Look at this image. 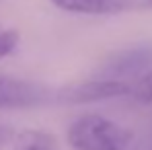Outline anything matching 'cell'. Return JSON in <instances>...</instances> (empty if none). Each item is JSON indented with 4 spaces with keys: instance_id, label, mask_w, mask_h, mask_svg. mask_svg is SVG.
I'll list each match as a JSON object with an SVG mask.
<instances>
[{
    "instance_id": "52a82bcc",
    "label": "cell",
    "mask_w": 152,
    "mask_h": 150,
    "mask_svg": "<svg viewBox=\"0 0 152 150\" xmlns=\"http://www.w3.org/2000/svg\"><path fill=\"white\" fill-rule=\"evenodd\" d=\"M136 103L148 105L152 103V68H148L144 74H140L134 82H129V95Z\"/></svg>"
},
{
    "instance_id": "8fae6325",
    "label": "cell",
    "mask_w": 152,
    "mask_h": 150,
    "mask_svg": "<svg viewBox=\"0 0 152 150\" xmlns=\"http://www.w3.org/2000/svg\"><path fill=\"white\" fill-rule=\"evenodd\" d=\"M2 78H4V76H0V80H2Z\"/></svg>"
},
{
    "instance_id": "6da1fadb",
    "label": "cell",
    "mask_w": 152,
    "mask_h": 150,
    "mask_svg": "<svg viewBox=\"0 0 152 150\" xmlns=\"http://www.w3.org/2000/svg\"><path fill=\"white\" fill-rule=\"evenodd\" d=\"M66 138L74 150H127L134 132L113 119L88 113L68 127Z\"/></svg>"
},
{
    "instance_id": "ba28073f",
    "label": "cell",
    "mask_w": 152,
    "mask_h": 150,
    "mask_svg": "<svg viewBox=\"0 0 152 150\" xmlns=\"http://www.w3.org/2000/svg\"><path fill=\"white\" fill-rule=\"evenodd\" d=\"M17 45H19V31L15 29L0 31V60H4Z\"/></svg>"
},
{
    "instance_id": "277c9868",
    "label": "cell",
    "mask_w": 152,
    "mask_h": 150,
    "mask_svg": "<svg viewBox=\"0 0 152 150\" xmlns=\"http://www.w3.org/2000/svg\"><path fill=\"white\" fill-rule=\"evenodd\" d=\"M53 93L50 86L41 82H29L17 78L0 80V111L10 109H31L53 103Z\"/></svg>"
},
{
    "instance_id": "7a4b0ae2",
    "label": "cell",
    "mask_w": 152,
    "mask_h": 150,
    "mask_svg": "<svg viewBox=\"0 0 152 150\" xmlns=\"http://www.w3.org/2000/svg\"><path fill=\"white\" fill-rule=\"evenodd\" d=\"M129 95V82L126 80H109V78H93L86 82H78L70 86H62L53 93V103L60 105H86L115 97Z\"/></svg>"
},
{
    "instance_id": "3957f363",
    "label": "cell",
    "mask_w": 152,
    "mask_h": 150,
    "mask_svg": "<svg viewBox=\"0 0 152 150\" xmlns=\"http://www.w3.org/2000/svg\"><path fill=\"white\" fill-rule=\"evenodd\" d=\"M148 68H152V43H140L109 56L101 64L97 78H109V80L138 78Z\"/></svg>"
},
{
    "instance_id": "8992f818",
    "label": "cell",
    "mask_w": 152,
    "mask_h": 150,
    "mask_svg": "<svg viewBox=\"0 0 152 150\" xmlns=\"http://www.w3.org/2000/svg\"><path fill=\"white\" fill-rule=\"evenodd\" d=\"M12 150H60L56 138L43 130H23L12 136Z\"/></svg>"
},
{
    "instance_id": "9c48e42d",
    "label": "cell",
    "mask_w": 152,
    "mask_h": 150,
    "mask_svg": "<svg viewBox=\"0 0 152 150\" xmlns=\"http://www.w3.org/2000/svg\"><path fill=\"white\" fill-rule=\"evenodd\" d=\"M12 136H15L12 127H8V125H0V148H2L6 142H10Z\"/></svg>"
},
{
    "instance_id": "30bf717a",
    "label": "cell",
    "mask_w": 152,
    "mask_h": 150,
    "mask_svg": "<svg viewBox=\"0 0 152 150\" xmlns=\"http://www.w3.org/2000/svg\"><path fill=\"white\" fill-rule=\"evenodd\" d=\"M146 4H148V6H152V0H146Z\"/></svg>"
},
{
    "instance_id": "5b68a950",
    "label": "cell",
    "mask_w": 152,
    "mask_h": 150,
    "mask_svg": "<svg viewBox=\"0 0 152 150\" xmlns=\"http://www.w3.org/2000/svg\"><path fill=\"white\" fill-rule=\"evenodd\" d=\"M60 10L74 15H119L136 6V0H50Z\"/></svg>"
}]
</instances>
